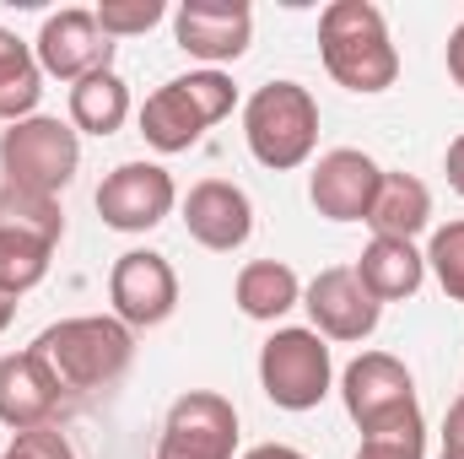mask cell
Wrapping results in <instances>:
<instances>
[{
	"mask_svg": "<svg viewBox=\"0 0 464 459\" xmlns=\"http://www.w3.org/2000/svg\"><path fill=\"white\" fill-rule=\"evenodd\" d=\"M427 222H432V190L416 173H383L378 195H372V211H367L372 238H405V243H416V232H427Z\"/></svg>",
	"mask_w": 464,
	"mask_h": 459,
	"instance_id": "obj_20",
	"label": "cell"
},
{
	"mask_svg": "<svg viewBox=\"0 0 464 459\" xmlns=\"http://www.w3.org/2000/svg\"><path fill=\"white\" fill-rule=\"evenodd\" d=\"M109 303H114V319L130 330L168 325L179 308V276H173L168 254H157V249L119 254L114 270H109Z\"/></svg>",
	"mask_w": 464,
	"mask_h": 459,
	"instance_id": "obj_9",
	"label": "cell"
},
{
	"mask_svg": "<svg viewBox=\"0 0 464 459\" xmlns=\"http://www.w3.org/2000/svg\"><path fill=\"white\" fill-rule=\"evenodd\" d=\"M243 141L259 168L292 173L319 146V103L303 82H265L243 103Z\"/></svg>",
	"mask_w": 464,
	"mask_h": 459,
	"instance_id": "obj_4",
	"label": "cell"
},
{
	"mask_svg": "<svg viewBox=\"0 0 464 459\" xmlns=\"http://www.w3.org/2000/svg\"><path fill=\"white\" fill-rule=\"evenodd\" d=\"M319 60L346 93H389L400 76V49L372 0H330L319 11Z\"/></svg>",
	"mask_w": 464,
	"mask_h": 459,
	"instance_id": "obj_1",
	"label": "cell"
},
{
	"mask_svg": "<svg viewBox=\"0 0 464 459\" xmlns=\"http://www.w3.org/2000/svg\"><path fill=\"white\" fill-rule=\"evenodd\" d=\"M33 351L49 362V373L60 378L65 395H92V389H109L130 373L135 330L119 325L114 314H76V319L49 325L33 341Z\"/></svg>",
	"mask_w": 464,
	"mask_h": 459,
	"instance_id": "obj_2",
	"label": "cell"
},
{
	"mask_svg": "<svg viewBox=\"0 0 464 459\" xmlns=\"http://www.w3.org/2000/svg\"><path fill=\"white\" fill-rule=\"evenodd\" d=\"M60 378L49 373V362L27 346V351H5L0 356V422L11 433H33L49 427L54 405H60Z\"/></svg>",
	"mask_w": 464,
	"mask_h": 459,
	"instance_id": "obj_17",
	"label": "cell"
},
{
	"mask_svg": "<svg viewBox=\"0 0 464 459\" xmlns=\"http://www.w3.org/2000/svg\"><path fill=\"white\" fill-rule=\"evenodd\" d=\"M173 38L184 54L206 60V71L232 65L254 44V11L248 0H184L173 11Z\"/></svg>",
	"mask_w": 464,
	"mask_h": 459,
	"instance_id": "obj_12",
	"label": "cell"
},
{
	"mask_svg": "<svg viewBox=\"0 0 464 459\" xmlns=\"http://www.w3.org/2000/svg\"><path fill=\"white\" fill-rule=\"evenodd\" d=\"M184 228L200 249L211 254H232L248 243L254 232V200L232 184V179H200L184 200Z\"/></svg>",
	"mask_w": 464,
	"mask_h": 459,
	"instance_id": "obj_16",
	"label": "cell"
},
{
	"mask_svg": "<svg viewBox=\"0 0 464 459\" xmlns=\"http://www.w3.org/2000/svg\"><path fill=\"white\" fill-rule=\"evenodd\" d=\"M303 308H308V330H319L324 341H367L383 319V303L356 281L351 265H330L303 287Z\"/></svg>",
	"mask_w": 464,
	"mask_h": 459,
	"instance_id": "obj_13",
	"label": "cell"
},
{
	"mask_svg": "<svg viewBox=\"0 0 464 459\" xmlns=\"http://www.w3.org/2000/svg\"><path fill=\"white\" fill-rule=\"evenodd\" d=\"M76 168H82V135H76L71 119L33 114V119L5 124V135H0V173H5V184L60 200V190L76 179Z\"/></svg>",
	"mask_w": 464,
	"mask_h": 459,
	"instance_id": "obj_6",
	"label": "cell"
},
{
	"mask_svg": "<svg viewBox=\"0 0 464 459\" xmlns=\"http://www.w3.org/2000/svg\"><path fill=\"white\" fill-rule=\"evenodd\" d=\"M237 454V405L217 389H189L168 405L157 459H232Z\"/></svg>",
	"mask_w": 464,
	"mask_h": 459,
	"instance_id": "obj_8",
	"label": "cell"
},
{
	"mask_svg": "<svg viewBox=\"0 0 464 459\" xmlns=\"http://www.w3.org/2000/svg\"><path fill=\"white\" fill-rule=\"evenodd\" d=\"M38 98H44V71H38L33 44H22L11 27H0V119L5 124L33 119Z\"/></svg>",
	"mask_w": 464,
	"mask_h": 459,
	"instance_id": "obj_21",
	"label": "cell"
},
{
	"mask_svg": "<svg viewBox=\"0 0 464 459\" xmlns=\"http://www.w3.org/2000/svg\"><path fill=\"white\" fill-rule=\"evenodd\" d=\"M427 270L438 276V287L449 292V303H464V217L443 222L427 243Z\"/></svg>",
	"mask_w": 464,
	"mask_h": 459,
	"instance_id": "obj_24",
	"label": "cell"
},
{
	"mask_svg": "<svg viewBox=\"0 0 464 459\" xmlns=\"http://www.w3.org/2000/svg\"><path fill=\"white\" fill-rule=\"evenodd\" d=\"M335 384V362H330V341L319 330H276L259 346V389L270 405L281 411H314Z\"/></svg>",
	"mask_w": 464,
	"mask_h": 459,
	"instance_id": "obj_7",
	"label": "cell"
},
{
	"mask_svg": "<svg viewBox=\"0 0 464 459\" xmlns=\"http://www.w3.org/2000/svg\"><path fill=\"white\" fill-rule=\"evenodd\" d=\"M0 459H76V449L60 427H33V433H16Z\"/></svg>",
	"mask_w": 464,
	"mask_h": 459,
	"instance_id": "obj_26",
	"label": "cell"
},
{
	"mask_svg": "<svg viewBox=\"0 0 464 459\" xmlns=\"http://www.w3.org/2000/svg\"><path fill=\"white\" fill-rule=\"evenodd\" d=\"M92 16H98V27L109 38H135V33H151L168 16V5L162 0H103Z\"/></svg>",
	"mask_w": 464,
	"mask_h": 459,
	"instance_id": "obj_25",
	"label": "cell"
},
{
	"mask_svg": "<svg viewBox=\"0 0 464 459\" xmlns=\"http://www.w3.org/2000/svg\"><path fill=\"white\" fill-rule=\"evenodd\" d=\"M11 319H16V298H5V292H0V336H5V325H11Z\"/></svg>",
	"mask_w": 464,
	"mask_h": 459,
	"instance_id": "obj_31",
	"label": "cell"
},
{
	"mask_svg": "<svg viewBox=\"0 0 464 459\" xmlns=\"http://www.w3.org/2000/svg\"><path fill=\"white\" fill-rule=\"evenodd\" d=\"M33 54H38V71L44 76H60V82H87V76H98V71H114V38L98 27V16L92 11H82V5H71V11H54L44 27H38V44H33Z\"/></svg>",
	"mask_w": 464,
	"mask_h": 459,
	"instance_id": "obj_10",
	"label": "cell"
},
{
	"mask_svg": "<svg viewBox=\"0 0 464 459\" xmlns=\"http://www.w3.org/2000/svg\"><path fill=\"white\" fill-rule=\"evenodd\" d=\"M351 459H427V422H421V405L394 411V416L362 427V449Z\"/></svg>",
	"mask_w": 464,
	"mask_h": 459,
	"instance_id": "obj_23",
	"label": "cell"
},
{
	"mask_svg": "<svg viewBox=\"0 0 464 459\" xmlns=\"http://www.w3.org/2000/svg\"><path fill=\"white\" fill-rule=\"evenodd\" d=\"M60 238H65V211L54 195L0 184V292L27 298L49 276Z\"/></svg>",
	"mask_w": 464,
	"mask_h": 459,
	"instance_id": "obj_3",
	"label": "cell"
},
{
	"mask_svg": "<svg viewBox=\"0 0 464 459\" xmlns=\"http://www.w3.org/2000/svg\"><path fill=\"white\" fill-rule=\"evenodd\" d=\"M356 281L378 298V303H400V298H416L421 281H427V254L405 238H372L362 249V259L351 265Z\"/></svg>",
	"mask_w": 464,
	"mask_h": 459,
	"instance_id": "obj_18",
	"label": "cell"
},
{
	"mask_svg": "<svg viewBox=\"0 0 464 459\" xmlns=\"http://www.w3.org/2000/svg\"><path fill=\"white\" fill-rule=\"evenodd\" d=\"M443 173H449V184H454V195H464V135L449 141V157H443Z\"/></svg>",
	"mask_w": 464,
	"mask_h": 459,
	"instance_id": "obj_28",
	"label": "cell"
},
{
	"mask_svg": "<svg viewBox=\"0 0 464 459\" xmlns=\"http://www.w3.org/2000/svg\"><path fill=\"white\" fill-rule=\"evenodd\" d=\"M438 459H464V454H438Z\"/></svg>",
	"mask_w": 464,
	"mask_h": 459,
	"instance_id": "obj_32",
	"label": "cell"
},
{
	"mask_svg": "<svg viewBox=\"0 0 464 459\" xmlns=\"http://www.w3.org/2000/svg\"><path fill=\"white\" fill-rule=\"evenodd\" d=\"M449 76L464 87V22L449 33Z\"/></svg>",
	"mask_w": 464,
	"mask_h": 459,
	"instance_id": "obj_29",
	"label": "cell"
},
{
	"mask_svg": "<svg viewBox=\"0 0 464 459\" xmlns=\"http://www.w3.org/2000/svg\"><path fill=\"white\" fill-rule=\"evenodd\" d=\"M130 119V87L119 71H98L71 87V124L76 135H114Z\"/></svg>",
	"mask_w": 464,
	"mask_h": 459,
	"instance_id": "obj_22",
	"label": "cell"
},
{
	"mask_svg": "<svg viewBox=\"0 0 464 459\" xmlns=\"http://www.w3.org/2000/svg\"><path fill=\"white\" fill-rule=\"evenodd\" d=\"M378 179H383V168H378L367 151L335 146V151H324V157L314 162V173H308V200H314V211L330 217V222H367L372 195H378Z\"/></svg>",
	"mask_w": 464,
	"mask_h": 459,
	"instance_id": "obj_14",
	"label": "cell"
},
{
	"mask_svg": "<svg viewBox=\"0 0 464 459\" xmlns=\"http://www.w3.org/2000/svg\"><path fill=\"white\" fill-rule=\"evenodd\" d=\"M341 400H346L351 422L356 427H372L394 411H411L416 405V384H411V367L389 351H362L341 373Z\"/></svg>",
	"mask_w": 464,
	"mask_h": 459,
	"instance_id": "obj_15",
	"label": "cell"
},
{
	"mask_svg": "<svg viewBox=\"0 0 464 459\" xmlns=\"http://www.w3.org/2000/svg\"><path fill=\"white\" fill-rule=\"evenodd\" d=\"M443 454H464V395L449 405V416H443Z\"/></svg>",
	"mask_w": 464,
	"mask_h": 459,
	"instance_id": "obj_27",
	"label": "cell"
},
{
	"mask_svg": "<svg viewBox=\"0 0 464 459\" xmlns=\"http://www.w3.org/2000/svg\"><path fill=\"white\" fill-rule=\"evenodd\" d=\"M179 206V184L162 162H119L98 184V217L114 232H151Z\"/></svg>",
	"mask_w": 464,
	"mask_h": 459,
	"instance_id": "obj_11",
	"label": "cell"
},
{
	"mask_svg": "<svg viewBox=\"0 0 464 459\" xmlns=\"http://www.w3.org/2000/svg\"><path fill=\"white\" fill-rule=\"evenodd\" d=\"M232 303L248 319L276 325V319H286L303 303V281H297V270L286 259H248L237 270V281H232Z\"/></svg>",
	"mask_w": 464,
	"mask_h": 459,
	"instance_id": "obj_19",
	"label": "cell"
},
{
	"mask_svg": "<svg viewBox=\"0 0 464 459\" xmlns=\"http://www.w3.org/2000/svg\"><path fill=\"white\" fill-rule=\"evenodd\" d=\"M243 459H308V454L292 449V444H259V449H248Z\"/></svg>",
	"mask_w": 464,
	"mask_h": 459,
	"instance_id": "obj_30",
	"label": "cell"
},
{
	"mask_svg": "<svg viewBox=\"0 0 464 459\" xmlns=\"http://www.w3.org/2000/svg\"><path fill=\"white\" fill-rule=\"evenodd\" d=\"M232 103H237V87H232V76L222 71H189V76H173V82H162L151 98H146V109H140V135H146V146H157V151H189L211 124H222L232 114Z\"/></svg>",
	"mask_w": 464,
	"mask_h": 459,
	"instance_id": "obj_5",
	"label": "cell"
}]
</instances>
